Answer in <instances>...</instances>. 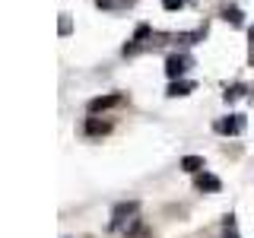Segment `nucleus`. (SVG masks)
Instances as JSON below:
<instances>
[{
    "mask_svg": "<svg viewBox=\"0 0 254 238\" xmlns=\"http://www.w3.org/2000/svg\"><path fill=\"white\" fill-rule=\"evenodd\" d=\"M213 130L222 133V137H238V133L245 130V115H229V118H219V121L213 124Z\"/></svg>",
    "mask_w": 254,
    "mask_h": 238,
    "instance_id": "obj_1",
    "label": "nucleus"
},
{
    "mask_svg": "<svg viewBox=\"0 0 254 238\" xmlns=\"http://www.w3.org/2000/svg\"><path fill=\"white\" fill-rule=\"evenodd\" d=\"M137 210H140V203H137V200L118 203L115 210H111V229H121V226H127V219H133V216H137Z\"/></svg>",
    "mask_w": 254,
    "mask_h": 238,
    "instance_id": "obj_2",
    "label": "nucleus"
},
{
    "mask_svg": "<svg viewBox=\"0 0 254 238\" xmlns=\"http://www.w3.org/2000/svg\"><path fill=\"white\" fill-rule=\"evenodd\" d=\"M190 63H194V60H190L188 54H169V60H165V76H169V79H178V76H185Z\"/></svg>",
    "mask_w": 254,
    "mask_h": 238,
    "instance_id": "obj_3",
    "label": "nucleus"
},
{
    "mask_svg": "<svg viewBox=\"0 0 254 238\" xmlns=\"http://www.w3.org/2000/svg\"><path fill=\"white\" fill-rule=\"evenodd\" d=\"M115 105H121V95H118V92H111V95H99V99H92V102H89V115L108 111V108H115Z\"/></svg>",
    "mask_w": 254,
    "mask_h": 238,
    "instance_id": "obj_4",
    "label": "nucleus"
},
{
    "mask_svg": "<svg viewBox=\"0 0 254 238\" xmlns=\"http://www.w3.org/2000/svg\"><path fill=\"white\" fill-rule=\"evenodd\" d=\"M194 184H197V190H210V194H216V190L222 187V181L216 178V175H210V172H197Z\"/></svg>",
    "mask_w": 254,
    "mask_h": 238,
    "instance_id": "obj_5",
    "label": "nucleus"
},
{
    "mask_svg": "<svg viewBox=\"0 0 254 238\" xmlns=\"http://www.w3.org/2000/svg\"><path fill=\"white\" fill-rule=\"evenodd\" d=\"M95 6H102V10H108V13H118V10L133 6V0H95Z\"/></svg>",
    "mask_w": 254,
    "mask_h": 238,
    "instance_id": "obj_6",
    "label": "nucleus"
},
{
    "mask_svg": "<svg viewBox=\"0 0 254 238\" xmlns=\"http://www.w3.org/2000/svg\"><path fill=\"white\" fill-rule=\"evenodd\" d=\"M108 130H111L108 121H99V118H89V121H86V133H89V137H99V133H108Z\"/></svg>",
    "mask_w": 254,
    "mask_h": 238,
    "instance_id": "obj_7",
    "label": "nucleus"
},
{
    "mask_svg": "<svg viewBox=\"0 0 254 238\" xmlns=\"http://www.w3.org/2000/svg\"><path fill=\"white\" fill-rule=\"evenodd\" d=\"M188 92H194V83H185V79H172V86H169V95H172V99H178V95H188Z\"/></svg>",
    "mask_w": 254,
    "mask_h": 238,
    "instance_id": "obj_8",
    "label": "nucleus"
},
{
    "mask_svg": "<svg viewBox=\"0 0 254 238\" xmlns=\"http://www.w3.org/2000/svg\"><path fill=\"white\" fill-rule=\"evenodd\" d=\"M181 169H185V172H200L203 169V159L200 156H185V159H181Z\"/></svg>",
    "mask_w": 254,
    "mask_h": 238,
    "instance_id": "obj_9",
    "label": "nucleus"
},
{
    "mask_svg": "<svg viewBox=\"0 0 254 238\" xmlns=\"http://www.w3.org/2000/svg\"><path fill=\"white\" fill-rule=\"evenodd\" d=\"M222 16H226V22H232V26H242V10H238V6H226V13H222Z\"/></svg>",
    "mask_w": 254,
    "mask_h": 238,
    "instance_id": "obj_10",
    "label": "nucleus"
},
{
    "mask_svg": "<svg viewBox=\"0 0 254 238\" xmlns=\"http://www.w3.org/2000/svg\"><path fill=\"white\" fill-rule=\"evenodd\" d=\"M245 95V86H232V89H226V102H235Z\"/></svg>",
    "mask_w": 254,
    "mask_h": 238,
    "instance_id": "obj_11",
    "label": "nucleus"
},
{
    "mask_svg": "<svg viewBox=\"0 0 254 238\" xmlns=\"http://www.w3.org/2000/svg\"><path fill=\"white\" fill-rule=\"evenodd\" d=\"M185 3H188V0H162V6H165V10H169V13L181 10V6H185Z\"/></svg>",
    "mask_w": 254,
    "mask_h": 238,
    "instance_id": "obj_12",
    "label": "nucleus"
},
{
    "mask_svg": "<svg viewBox=\"0 0 254 238\" xmlns=\"http://www.w3.org/2000/svg\"><path fill=\"white\" fill-rule=\"evenodd\" d=\"M67 32H70V19H67V16H61V35H67Z\"/></svg>",
    "mask_w": 254,
    "mask_h": 238,
    "instance_id": "obj_13",
    "label": "nucleus"
},
{
    "mask_svg": "<svg viewBox=\"0 0 254 238\" xmlns=\"http://www.w3.org/2000/svg\"><path fill=\"white\" fill-rule=\"evenodd\" d=\"M248 38H251V60H254V29L248 32Z\"/></svg>",
    "mask_w": 254,
    "mask_h": 238,
    "instance_id": "obj_14",
    "label": "nucleus"
}]
</instances>
